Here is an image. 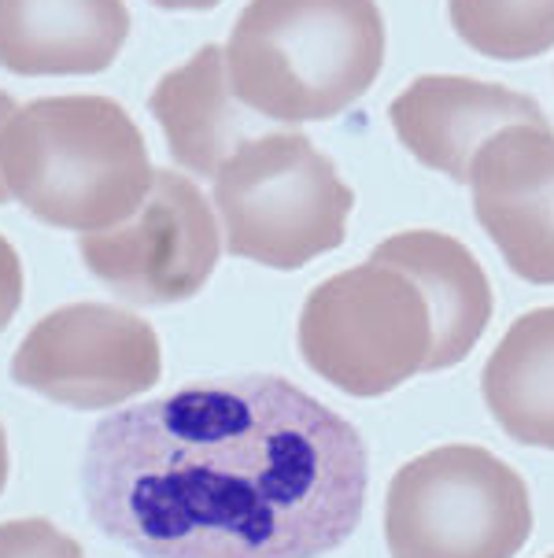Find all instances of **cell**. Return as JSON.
I'll return each mask as SVG.
<instances>
[{"instance_id": "16", "label": "cell", "mask_w": 554, "mask_h": 558, "mask_svg": "<svg viewBox=\"0 0 554 558\" xmlns=\"http://www.w3.org/2000/svg\"><path fill=\"white\" fill-rule=\"evenodd\" d=\"M0 558H86V551L45 518H19L0 525Z\"/></svg>"}, {"instance_id": "9", "label": "cell", "mask_w": 554, "mask_h": 558, "mask_svg": "<svg viewBox=\"0 0 554 558\" xmlns=\"http://www.w3.org/2000/svg\"><path fill=\"white\" fill-rule=\"evenodd\" d=\"M473 211L518 278L554 286V130L518 122L477 148L469 163Z\"/></svg>"}, {"instance_id": "19", "label": "cell", "mask_w": 554, "mask_h": 558, "mask_svg": "<svg viewBox=\"0 0 554 558\" xmlns=\"http://www.w3.org/2000/svg\"><path fill=\"white\" fill-rule=\"evenodd\" d=\"M156 8H167V12H211L222 0H152Z\"/></svg>"}, {"instance_id": "7", "label": "cell", "mask_w": 554, "mask_h": 558, "mask_svg": "<svg viewBox=\"0 0 554 558\" xmlns=\"http://www.w3.org/2000/svg\"><path fill=\"white\" fill-rule=\"evenodd\" d=\"M82 263L130 304H182L208 286L222 255L219 219L189 178L156 170L152 193L126 222L78 238Z\"/></svg>"}, {"instance_id": "6", "label": "cell", "mask_w": 554, "mask_h": 558, "mask_svg": "<svg viewBox=\"0 0 554 558\" xmlns=\"http://www.w3.org/2000/svg\"><path fill=\"white\" fill-rule=\"evenodd\" d=\"M529 536V485L477 444H444L410 459L384 496L392 558H518Z\"/></svg>"}, {"instance_id": "8", "label": "cell", "mask_w": 554, "mask_h": 558, "mask_svg": "<svg viewBox=\"0 0 554 558\" xmlns=\"http://www.w3.org/2000/svg\"><path fill=\"white\" fill-rule=\"evenodd\" d=\"M159 337L134 311L67 304L45 315L12 355V381L74 411H100L159 381Z\"/></svg>"}, {"instance_id": "15", "label": "cell", "mask_w": 554, "mask_h": 558, "mask_svg": "<svg viewBox=\"0 0 554 558\" xmlns=\"http://www.w3.org/2000/svg\"><path fill=\"white\" fill-rule=\"evenodd\" d=\"M455 34L488 60H537L554 49V0H447Z\"/></svg>"}, {"instance_id": "3", "label": "cell", "mask_w": 554, "mask_h": 558, "mask_svg": "<svg viewBox=\"0 0 554 558\" xmlns=\"http://www.w3.org/2000/svg\"><path fill=\"white\" fill-rule=\"evenodd\" d=\"M233 93L274 122L341 116L384 68L378 0H248L225 49Z\"/></svg>"}, {"instance_id": "18", "label": "cell", "mask_w": 554, "mask_h": 558, "mask_svg": "<svg viewBox=\"0 0 554 558\" xmlns=\"http://www.w3.org/2000/svg\"><path fill=\"white\" fill-rule=\"evenodd\" d=\"M15 111H19V104L0 89V137H4L8 122L15 119ZM8 201H12V193H8V182H4V167H0V204H8Z\"/></svg>"}, {"instance_id": "12", "label": "cell", "mask_w": 554, "mask_h": 558, "mask_svg": "<svg viewBox=\"0 0 554 558\" xmlns=\"http://www.w3.org/2000/svg\"><path fill=\"white\" fill-rule=\"evenodd\" d=\"M148 111L163 126L174 163L200 178L219 174L256 130V111L233 93L219 45H204L189 63L163 74L148 97Z\"/></svg>"}, {"instance_id": "2", "label": "cell", "mask_w": 554, "mask_h": 558, "mask_svg": "<svg viewBox=\"0 0 554 558\" xmlns=\"http://www.w3.org/2000/svg\"><path fill=\"white\" fill-rule=\"evenodd\" d=\"M12 201L60 230L97 233L126 222L152 193L156 170L137 122L111 97H41L0 137Z\"/></svg>"}, {"instance_id": "5", "label": "cell", "mask_w": 554, "mask_h": 558, "mask_svg": "<svg viewBox=\"0 0 554 558\" xmlns=\"http://www.w3.org/2000/svg\"><path fill=\"white\" fill-rule=\"evenodd\" d=\"M355 193L296 130L251 137L214 174L225 248L270 270H299L344 244Z\"/></svg>"}, {"instance_id": "4", "label": "cell", "mask_w": 554, "mask_h": 558, "mask_svg": "<svg viewBox=\"0 0 554 558\" xmlns=\"http://www.w3.org/2000/svg\"><path fill=\"white\" fill-rule=\"evenodd\" d=\"M299 355L333 389L373 400L415 374H436V311L389 244L311 289L299 311Z\"/></svg>"}, {"instance_id": "21", "label": "cell", "mask_w": 554, "mask_h": 558, "mask_svg": "<svg viewBox=\"0 0 554 558\" xmlns=\"http://www.w3.org/2000/svg\"><path fill=\"white\" fill-rule=\"evenodd\" d=\"M547 558H554V555H547Z\"/></svg>"}, {"instance_id": "10", "label": "cell", "mask_w": 554, "mask_h": 558, "mask_svg": "<svg viewBox=\"0 0 554 558\" xmlns=\"http://www.w3.org/2000/svg\"><path fill=\"white\" fill-rule=\"evenodd\" d=\"M389 119L410 156L451 182H469V163L488 137L518 122H547L529 93L463 74H421L392 100Z\"/></svg>"}, {"instance_id": "14", "label": "cell", "mask_w": 554, "mask_h": 558, "mask_svg": "<svg viewBox=\"0 0 554 558\" xmlns=\"http://www.w3.org/2000/svg\"><path fill=\"white\" fill-rule=\"evenodd\" d=\"M384 244L418 274L429 300H433L440 329L436 371H451L473 352L488 322H492V286H488L484 267L463 241L436 230L392 233Z\"/></svg>"}, {"instance_id": "11", "label": "cell", "mask_w": 554, "mask_h": 558, "mask_svg": "<svg viewBox=\"0 0 554 558\" xmlns=\"http://www.w3.org/2000/svg\"><path fill=\"white\" fill-rule=\"evenodd\" d=\"M126 37V0H0V68L23 78L100 74Z\"/></svg>"}, {"instance_id": "13", "label": "cell", "mask_w": 554, "mask_h": 558, "mask_svg": "<svg viewBox=\"0 0 554 558\" xmlns=\"http://www.w3.org/2000/svg\"><path fill=\"white\" fill-rule=\"evenodd\" d=\"M481 392L500 429L554 451V307L525 311L488 355Z\"/></svg>"}, {"instance_id": "20", "label": "cell", "mask_w": 554, "mask_h": 558, "mask_svg": "<svg viewBox=\"0 0 554 558\" xmlns=\"http://www.w3.org/2000/svg\"><path fill=\"white\" fill-rule=\"evenodd\" d=\"M8 481V440H4V429H0V488Z\"/></svg>"}, {"instance_id": "17", "label": "cell", "mask_w": 554, "mask_h": 558, "mask_svg": "<svg viewBox=\"0 0 554 558\" xmlns=\"http://www.w3.org/2000/svg\"><path fill=\"white\" fill-rule=\"evenodd\" d=\"M19 304H23V263L12 244L0 238V329H8Z\"/></svg>"}, {"instance_id": "1", "label": "cell", "mask_w": 554, "mask_h": 558, "mask_svg": "<svg viewBox=\"0 0 554 558\" xmlns=\"http://www.w3.org/2000/svg\"><path fill=\"white\" fill-rule=\"evenodd\" d=\"M366 444L274 374L193 381L93 425L82 496L140 558H318L359 529Z\"/></svg>"}]
</instances>
